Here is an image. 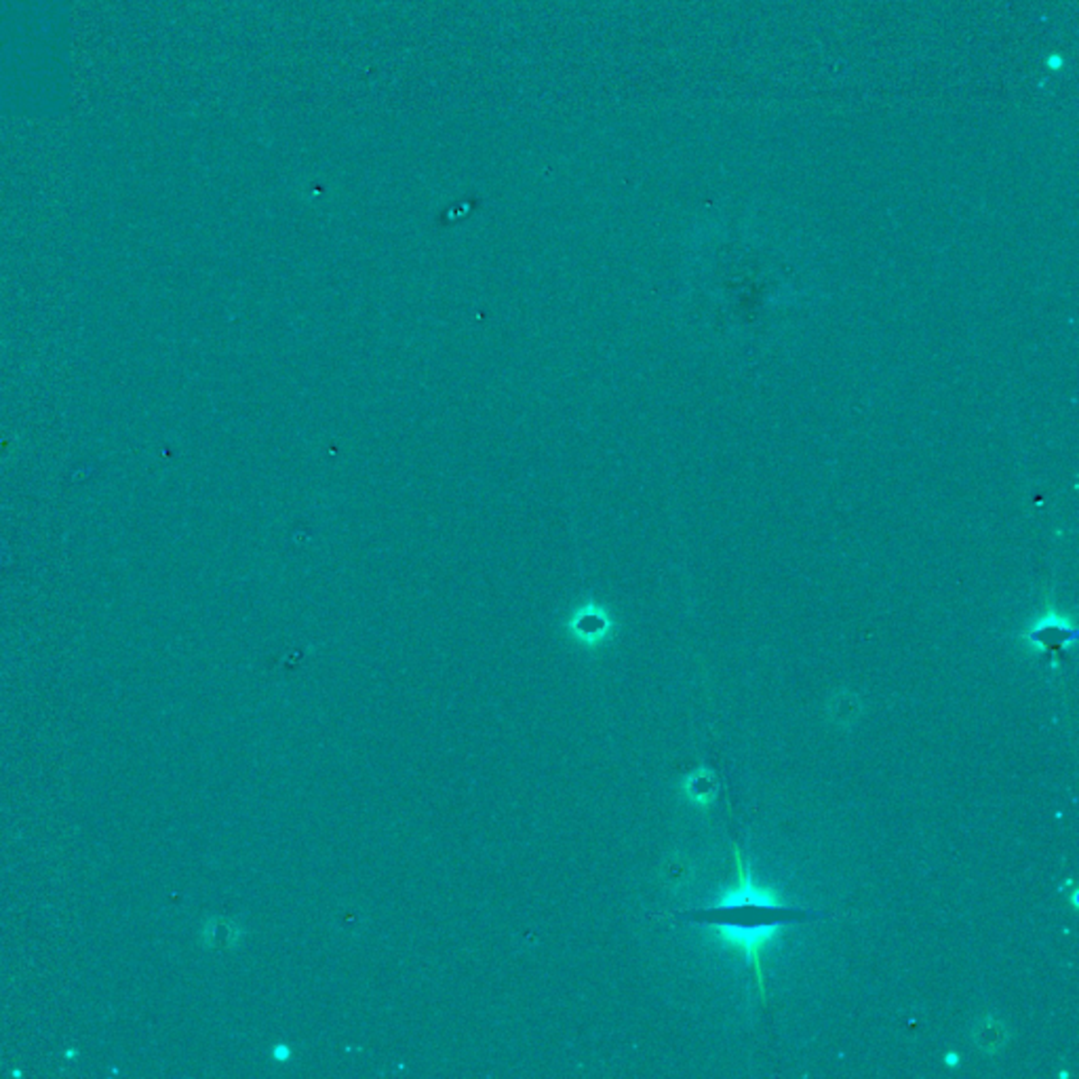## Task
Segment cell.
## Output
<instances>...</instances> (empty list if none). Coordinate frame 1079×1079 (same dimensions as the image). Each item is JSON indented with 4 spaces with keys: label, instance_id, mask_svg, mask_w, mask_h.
<instances>
[{
    "label": "cell",
    "instance_id": "obj_4",
    "mask_svg": "<svg viewBox=\"0 0 1079 1079\" xmlns=\"http://www.w3.org/2000/svg\"><path fill=\"white\" fill-rule=\"evenodd\" d=\"M688 793H690V797H694V800H698V801H707L709 795L715 793L713 776H707V774L691 776L688 782Z\"/></svg>",
    "mask_w": 1079,
    "mask_h": 1079
},
{
    "label": "cell",
    "instance_id": "obj_1",
    "mask_svg": "<svg viewBox=\"0 0 1079 1079\" xmlns=\"http://www.w3.org/2000/svg\"><path fill=\"white\" fill-rule=\"evenodd\" d=\"M738 888L729 890L713 907L698 909L691 915V919L710 923L723 938L740 946L745 956L751 959V964L757 968L761 983L759 949L774 937L782 923L795 919V910L778 902V898H774L770 892L754 888L751 877L746 875L745 866H742V860H738Z\"/></svg>",
    "mask_w": 1079,
    "mask_h": 1079
},
{
    "label": "cell",
    "instance_id": "obj_6",
    "mask_svg": "<svg viewBox=\"0 0 1079 1079\" xmlns=\"http://www.w3.org/2000/svg\"><path fill=\"white\" fill-rule=\"evenodd\" d=\"M957 1060H959L957 1054H946V1063H949L951 1066H953V1065H957Z\"/></svg>",
    "mask_w": 1079,
    "mask_h": 1079
},
{
    "label": "cell",
    "instance_id": "obj_5",
    "mask_svg": "<svg viewBox=\"0 0 1079 1079\" xmlns=\"http://www.w3.org/2000/svg\"><path fill=\"white\" fill-rule=\"evenodd\" d=\"M272 1054H274V1058L279 1060V1063H285V1060L291 1056V1050L285 1044H277V1046H274V1052Z\"/></svg>",
    "mask_w": 1079,
    "mask_h": 1079
},
{
    "label": "cell",
    "instance_id": "obj_2",
    "mask_svg": "<svg viewBox=\"0 0 1079 1079\" xmlns=\"http://www.w3.org/2000/svg\"><path fill=\"white\" fill-rule=\"evenodd\" d=\"M1031 637L1038 641L1041 647L1052 650V647H1063L1065 644H1069V641L1075 639V633L1065 631L1063 626H1046V628H1039V631H1035Z\"/></svg>",
    "mask_w": 1079,
    "mask_h": 1079
},
{
    "label": "cell",
    "instance_id": "obj_3",
    "mask_svg": "<svg viewBox=\"0 0 1079 1079\" xmlns=\"http://www.w3.org/2000/svg\"><path fill=\"white\" fill-rule=\"evenodd\" d=\"M576 635L582 641H589V644H597L599 639L603 637L605 628H608V622H605L601 616H582L576 625Z\"/></svg>",
    "mask_w": 1079,
    "mask_h": 1079
}]
</instances>
